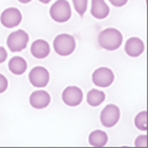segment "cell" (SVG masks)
I'll return each instance as SVG.
<instances>
[{
  "mask_svg": "<svg viewBox=\"0 0 148 148\" xmlns=\"http://www.w3.org/2000/svg\"><path fill=\"white\" fill-rule=\"evenodd\" d=\"M123 43V35L117 29L109 27L103 29L99 35V44L103 49L115 51L119 49Z\"/></svg>",
  "mask_w": 148,
  "mask_h": 148,
  "instance_id": "obj_1",
  "label": "cell"
},
{
  "mask_svg": "<svg viewBox=\"0 0 148 148\" xmlns=\"http://www.w3.org/2000/svg\"><path fill=\"white\" fill-rule=\"evenodd\" d=\"M53 47L58 55L66 57L74 52L76 48V41L69 34H61L54 39Z\"/></svg>",
  "mask_w": 148,
  "mask_h": 148,
  "instance_id": "obj_2",
  "label": "cell"
},
{
  "mask_svg": "<svg viewBox=\"0 0 148 148\" xmlns=\"http://www.w3.org/2000/svg\"><path fill=\"white\" fill-rule=\"evenodd\" d=\"M72 10L67 0H57L50 8V16L58 23H64L70 19Z\"/></svg>",
  "mask_w": 148,
  "mask_h": 148,
  "instance_id": "obj_3",
  "label": "cell"
},
{
  "mask_svg": "<svg viewBox=\"0 0 148 148\" xmlns=\"http://www.w3.org/2000/svg\"><path fill=\"white\" fill-rule=\"evenodd\" d=\"M29 40V37L27 32L23 29H17L8 36L6 44L11 52H21L27 47Z\"/></svg>",
  "mask_w": 148,
  "mask_h": 148,
  "instance_id": "obj_4",
  "label": "cell"
},
{
  "mask_svg": "<svg viewBox=\"0 0 148 148\" xmlns=\"http://www.w3.org/2000/svg\"><path fill=\"white\" fill-rule=\"evenodd\" d=\"M120 117H121V113H120L119 107H117L116 105H108L103 109L99 119L103 127L112 128L117 125Z\"/></svg>",
  "mask_w": 148,
  "mask_h": 148,
  "instance_id": "obj_5",
  "label": "cell"
},
{
  "mask_svg": "<svg viewBox=\"0 0 148 148\" xmlns=\"http://www.w3.org/2000/svg\"><path fill=\"white\" fill-rule=\"evenodd\" d=\"M115 80V74L110 68L99 67L92 73V82L97 87L106 88L111 86V84Z\"/></svg>",
  "mask_w": 148,
  "mask_h": 148,
  "instance_id": "obj_6",
  "label": "cell"
},
{
  "mask_svg": "<svg viewBox=\"0 0 148 148\" xmlns=\"http://www.w3.org/2000/svg\"><path fill=\"white\" fill-rule=\"evenodd\" d=\"M23 21V14L21 10L15 7H8L4 9L0 15V23L6 29H13L21 25Z\"/></svg>",
  "mask_w": 148,
  "mask_h": 148,
  "instance_id": "obj_7",
  "label": "cell"
},
{
  "mask_svg": "<svg viewBox=\"0 0 148 148\" xmlns=\"http://www.w3.org/2000/svg\"><path fill=\"white\" fill-rule=\"evenodd\" d=\"M29 82L33 86L37 88H43L46 87L50 80V73L45 67L37 66L31 70L29 74Z\"/></svg>",
  "mask_w": 148,
  "mask_h": 148,
  "instance_id": "obj_8",
  "label": "cell"
},
{
  "mask_svg": "<svg viewBox=\"0 0 148 148\" xmlns=\"http://www.w3.org/2000/svg\"><path fill=\"white\" fill-rule=\"evenodd\" d=\"M83 99V92L78 86H68L62 92V101L69 107H77Z\"/></svg>",
  "mask_w": 148,
  "mask_h": 148,
  "instance_id": "obj_9",
  "label": "cell"
},
{
  "mask_svg": "<svg viewBox=\"0 0 148 148\" xmlns=\"http://www.w3.org/2000/svg\"><path fill=\"white\" fill-rule=\"evenodd\" d=\"M51 103V97L46 90L40 89L36 90L29 97V105L38 110H42L47 108Z\"/></svg>",
  "mask_w": 148,
  "mask_h": 148,
  "instance_id": "obj_10",
  "label": "cell"
},
{
  "mask_svg": "<svg viewBox=\"0 0 148 148\" xmlns=\"http://www.w3.org/2000/svg\"><path fill=\"white\" fill-rule=\"evenodd\" d=\"M145 50V45L143 41L139 38L132 37L129 40H127L125 45V52L130 57H139L142 55Z\"/></svg>",
  "mask_w": 148,
  "mask_h": 148,
  "instance_id": "obj_11",
  "label": "cell"
},
{
  "mask_svg": "<svg viewBox=\"0 0 148 148\" xmlns=\"http://www.w3.org/2000/svg\"><path fill=\"white\" fill-rule=\"evenodd\" d=\"M91 15L97 19H105L110 14V7L105 0H91Z\"/></svg>",
  "mask_w": 148,
  "mask_h": 148,
  "instance_id": "obj_12",
  "label": "cell"
},
{
  "mask_svg": "<svg viewBox=\"0 0 148 148\" xmlns=\"http://www.w3.org/2000/svg\"><path fill=\"white\" fill-rule=\"evenodd\" d=\"M51 48L48 42L45 40H37L31 46V53L37 59H44L49 56Z\"/></svg>",
  "mask_w": 148,
  "mask_h": 148,
  "instance_id": "obj_13",
  "label": "cell"
},
{
  "mask_svg": "<svg viewBox=\"0 0 148 148\" xmlns=\"http://www.w3.org/2000/svg\"><path fill=\"white\" fill-rule=\"evenodd\" d=\"M8 68L11 73L15 75H21L27 69V63L21 56H14L8 62Z\"/></svg>",
  "mask_w": 148,
  "mask_h": 148,
  "instance_id": "obj_14",
  "label": "cell"
},
{
  "mask_svg": "<svg viewBox=\"0 0 148 148\" xmlns=\"http://www.w3.org/2000/svg\"><path fill=\"white\" fill-rule=\"evenodd\" d=\"M108 140L109 138H108L107 133L101 130H95L89 134L88 137L89 144L93 147H103L107 145Z\"/></svg>",
  "mask_w": 148,
  "mask_h": 148,
  "instance_id": "obj_15",
  "label": "cell"
},
{
  "mask_svg": "<svg viewBox=\"0 0 148 148\" xmlns=\"http://www.w3.org/2000/svg\"><path fill=\"white\" fill-rule=\"evenodd\" d=\"M106 99V95L103 90H99V89H91L88 91L86 97V101L90 107H99V105L105 101Z\"/></svg>",
  "mask_w": 148,
  "mask_h": 148,
  "instance_id": "obj_16",
  "label": "cell"
},
{
  "mask_svg": "<svg viewBox=\"0 0 148 148\" xmlns=\"http://www.w3.org/2000/svg\"><path fill=\"white\" fill-rule=\"evenodd\" d=\"M135 126L140 131H147V112L143 111L140 112L135 117Z\"/></svg>",
  "mask_w": 148,
  "mask_h": 148,
  "instance_id": "obj_17",
  "label": "cell"
},
{
  "mask_svg": "<svg viewBox=\"0 0 148 148\" xmlns=\"http://www.w3.org/2000/svg\"><path fill=\"white\" fill-rule=\"evenodd\" d=\"M73 6L80 16H83L84 13L86 12L87 4H88V0H72Z\"/></svg>",
  "mask_w": 148,
  "mask_h": 148,
  "instance_id": "obj_18",
  "label": "cell"
},
{
  "mask_svg": "<svg viewBox=\"0 0 148 148\" xmlns=\"http://www.w3.org/2000/svg\"><path fill=\"white\" fill-rule=\"evenodd\" d=\"M135 146L136 147H146L147 146V136L146 135H140L135 140Z\"/></svg>",
  "mask_w": 148,
  "mask_h": 148,
  "instance_id": "obj_19",
  "label": "cell"
},
{
  "mask_svg": "<svg viewBox=\"0 0 148 148\" xmlns=\"http://www.w3.org/2000/svg\"><path fill=\"white\" fill-rule=\"evenodd\" d=\"M8 87V80L3 74H0V93H3Z\"/></svg>",
  "mask_w": 148,
  "mask_h": 148,
  "instance_id": "obj_20",
  "label": "cell"
},
{
  "mask_svg": "<svg viewBox=\"0 0 148 148\" xmlns=\"http://www.w3.org/2000/svg\"><path fill=\"white\" fill-rule=\"evenodd\" d=\"M111 4L115 7H122L125 4H127L128 0H109Z\"/></svg>",
  "mask_w": 148,
  "mask_h": 148,
  "instance_id": "obj_21",
  "label": "cell"
},
{
  "mask_svg": "<svg viewBox=\"0 0 148 148\" xmlns=\"http://www.w3.org/2000/svg\"><path fill=\"white\" fill-rule=\"evenodd\" d=\"M7 58V52L5 50V48L0 47V64H2L3 62H5Z\"/></svg>",
  "mask_w": 148,
  "mask_h": 148,
  "instance_id": "obj_22",
  "label": "cell"
},
{
  "mask_svg": "<svg viewBox=\"0 0 148 148\" xmlns=\"http://www.w3.org/2000/svg\"><path fill=\"white\" fill-rule=\"evenodd\" d=\"M19 2L23 3V4H27V3H29L32 1V0H18Z\"/></svg>",
  "mask_w": 148,
  "mask_h": 148,
  "instance_id": "obj_23",
  "label": "cell"
},
{
  "mask_svg": "<svg viewBox=\"0 0 148 148\" xmlns=\"http://www.w3.org/2000/svg\"><path fill=\"white\" fill-rule=\"evenodd\" d=\"M40 2H42V3H44V4H48L49 2H51L52 0H39Z\"/></svg>",
  "mask_w": 148,
  "mask_h": 148,
  "instance_id": "obj_24",
  "label": "cell"
}]
</instances>
